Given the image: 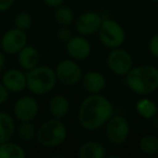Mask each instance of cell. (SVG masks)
I'll return each instance as SVG.
<instances>
[{"instance_id":"cell-1","label":"cell","mask_w":158,"mask_h":158,"mask_svg":"<svg viewBox=\"0 0 158 158\" xmlns=\"http://www.w3.org/2000/svg\"><path fill=\"white\" fill-rule=\"evenodd\" d=\"M114 115L112 102L100 93L90 94L80 104L78 121L84 129L94 131L106 125Z\"/></svg>"},{"instance_id":"cell-2","label":"cell","mask_w":158,"mask_h":158,"mask_svg":"<svg viewBox=\"0 0 158 158\" xmlns=\"http://www.w3.org/2000/svg\"><path fill=\"white\" fill-rule=\"evenodd\" d=\"M126 84L136 94H151L158 89V68L152 65L132 67L126 75Z\"/></svg>"},{"instance_id":"cell-3","label":"cell","mask_w":158,"mask_h":158,"mask_svg":"<svg viewBox=\"0 0 158 158\" xmlns=\"http://www.w3.org/2000/svg\"><path fill=\"white\" fill-rule=\"evenodd\" d=\"M56 81L55 69L49 66H36L26 72L27 89L35 95H44L52 91Z\"/></svg>"},{"instance_id":"cell-4","label":"cell","mask_w":158,"mask_h":158,"mask_svg":"<svg viewBox=\"0 0 158 158\" xmlns=\"http://www.w3.org/2000/svg\"><path fill=\"white\" fill-rule=\"evenodd\" d=\"M67 138V129L62 119L51 118L37 129L36 140L41 146L53 148L62 145Z\"/></svg>"},{"instance_id":"cell-5","label":"cell","mask_w":158,"mask_h":158,"mask_svg":"<svg viewBox=\"0 0 158 158\" xmlns=\"http://www.w3.org/2000/svg\"><path fill=\"white\" fill-rule=\"evenodd\" d=\"M100 41L110 49L119 48L126 40V33L119 23L114 20H103L99 29Z\"/></svg>"},{"instance_id":"cell-6","label":"cell","mask_w":158,"mask_h":158,"mask_svg":"<svg viewBox=\"0 0 158 158\" xmlns=\"http://www.w3.org/2000/svg\"><path fill=\"white\" fill-rule=\"evenodd\" d=\"M106 138L112 144L120 145L128 140L130 134V125L121 115H113L105 125Z\"/></svg>"},{"instance_id":"cell-7","label":"cell","mask_w":158,"mask_h":158,"mask_svg":"<svg viewBox=\"0 0 158 158\" xmlns=\"http://www.w3.org/2000/svg\"><path fill=\"white\" fill-rule=\"evenodd\" d=\"M56 78L61 84L65 86H75L81 82L84 76L82 69L76 60H63L56 65L55 68Z\"/></svg>"},{"instance_id":"cell-8","label":"cell","mask_w":158,"mask_h":158,"mask_svg":"<svg viewBox=\"0 0 158 158\" xmlns=\"http://www.w3.org/2000/svg\"><path fill=\"white\" fill-rule=\"evenodd\" d=\"M107 66L113 74L117 76H126L133 67V60L131 54L125 49H112L107 56Z\"/></svg>"},{"instance_id":"cell-9","label":"cell","mask_w":158,"mask_h":158,"mask_svg":"<svg viewBox=\"0 0 158 158\" xmlns=\"http://www.w3.org/2000/svg\"><path fill=\"white\" fill-rule=\"evenodd\" d=\"M1 48L7 54H18L27 44V35L24 31L11 28L7 31L1 37Z\"/></svg>"},{"instance_id":"cell-10","label":"cell","mask_w":158,"mask_h":158,"mask_svg":"<svg viewBox=\"0 0 158 158\" xmlns=\"http://www.w3.org/2000/svg\"><path fill=\"white\" fill-rule=\"evenodd\" d=\"M38 112H39V105L37 100L29 95L21 97L15 102L13 107L14 117L20 123L33 121L37 117Z\"/></svg>"},{"instance_id":"cell-11","label":"cell","mask_w":158,"mask_h":158,"mask_svg":"<svg viewBox=\"0 0 158 158\" xmlns=\"http://www.w3.org/2000/svg\"><path fill=\"white\" fill-rule=\"evenodd\" d=\"M102 22H103V19L98 12H85L77 19L76 29L80 35L90 36L99 31Z\"/></svg>"},{"instance_id":"cell-12","label":"cell","mask_w":158,"mask_h":158,"mask_svg":"<svg viewBox=\"0 0 158 158\" xmlns=\"http://www.w3.org/2000/svg\"><path fill=\"white\" fill-rule=\"evenodd\" d=\"M66 52L76 61H82L91 54V44L85 36H73L66 42Z\"/></svg>"},{"instance_id":"cell-13","label":"cell","mask_w":158,"mask_h":158,"mask_svg":"<svg viewBox=\"0 0 158 158\" xmlns=\"http://www.w3.org/2000/svg\"><path fill=\"white\" fill-rule=\"evenodd\" d=\"M2 84L10 92L20 93L27 89L26 74L16 68H10L2 75Z\"/></svg>"},{"instance_id":"cell-14","label":"cell","mask_w":158,"mask_h":158,"mask_svg":"<svg viewBox=\"0 0 158 158\" xmlns=\"http://www.w3.org/2000/svg\"><path fill=\"white\" fill-rule=\"evenodd\" d=\"M81 85L85 91L90 94H97L105 89L106 79L100 72L90 70L86 73L81 78Z\"/></svg>"},{"instance_id":"cell-15","label":"cell","mask_w":158,"mask_h":158,"mask_svg":"<svg viewBox=\"0 0 158 158\" xmlns=\"http://www.w3.org/2000/svg\"><path fill=\"white\" fill-rule=\"evenodd\" d=\"M18 61L20 66L22 67V69L28 72V70L35 68L36 66H38V64H39L40 61L39 52L33 46L26 44L18 53Z\"/></svg>"},{"instance_id":"cell-16","label":"cell","mask_w":158,"mask_h":158,"mask_svg":"<svg viewBox=\"0 0 158 158\" xmlns=\"http://www.w3.org/2000/svg\"><path fill=\"white\" fill-rule=\"evenodd\" d=\"M77 155L79 158H104L106 156V148L101 142L88 141L79 146Z\"/></svg>"},{"instance_id":"cell-17","label":"cell","mask_w":158,"mask_h":158,"mask_svg":"<svg viewBox=\"0 0 158 158\" xmlns=\"http://www.w3.org/2000/svg\"><path fill=\"white\" fill-rule=\"evenodd\" d=\"M48 108L52 117L62 119L69 112V101L64 95L56 94L50 99Z\"/></svg>"},{"instance_id":"cell-18","label":"cell","mask_w":158,"mask_h":158,"mask_svg":"<svg viewBox=\"0 0 158 158\" xmlns=\"http://www.w3.org/2000/svg\"><path fill=\"white\" fill-rule=\"evenodd\" d=\"M15 132V123L11 115L6 112H0V144L8 142Z\"/></svg>"},{"instance_id":"cell-19","label":"cell","mask_w":158,"mask_h":158,"mask_svg":"<svg viewBox=\"0 0 158 158\" xmlns=\"http://www.w3.org/2000/svg\"><path fill=\"white\" fill-rule=\"evenodd\" d=\"M135 110L141 117L145 119H153L158 114V106L153 100L142 98L136 102Z\"/></svg>"},{"instance_id":"cell-20","label":"cell","mask_w":158,"mask_h":158,"mask_svg":"<svg viewBox=\"0 0 158 158\" xmlns=\"http://www.w3.org/2000/svg\"><path fill=\"white\" fill-rule=\"evenodd\" d=\"M26 153L21 145L13 142H5L0 144V158H25Z\"/></svg>"},{"instance_id":"cell-21","label":"cell","mask_w":158,"mask_h":158,"mask_svg":"<svg viewBox=\"0 0 158 158\" xmlns=\"http://www.w3.org/2000/svg\"><path fill=\"white\" fill-rule=\"evenodd\" d=\"M139 147L146 155H155L158 153V138L153 134H146L141 138Z\"/></svg>"},{"instance_id":"cell-22","label":"cell","mask_w":158,"mask_h":158,"mask_svg":"<svg viewBox=\"0 0 158 158\" xmlns=\"http://www.w3.org/2000/svg\"><path fill=\"white\" fill-rule=\"evenodd\" d=\"M55 22L59 26L61 27H67L74 21V13H73L72 9L65 6H60L56 8L54 13Z\"/></svg>"},{"instance_id":"cell-23","label":"cell","mask_w":158,"mask_h":158,"mask_svg":"<svg viewBox=\"0 0 158 158\" xmlns=\"http://www.w3.org/2000/svg\"><path fill=\"white\" fill-rule=\"evenodd\" d=\"M37 128L33 123V121H24L21 123L18 127V135L24 142H31L36 139Z\"/></svg>"},{"instance_id":"cell-24","label":"cell","mask_w":158,"mask_h":158,"mask_svg":"<svg viewBox=\"0 0 158 158\" xmlns=\"http://www.w3.org/2000/svg\"><path fill=\"white\" fill-rule=\"evenodd\" d=\"M33 25V18L27 12H21L14 19V26L21 31H28Z\"/></svg>"},{"instance_id":"cell-25","label":"cell","mask_w":158,"mask_h":158,"mask_svg":"<svg viewBox=\"0 0 158 158\" xmlns=\"http://www.w3.org/2000/svg\"><path fill=\"white\" fill-rule=\"evenodd\" d=\"M148 49L152 55L158 59V34H155L153 37L151 38L148 44Z\"/></svg>"},{"instance_id":"cell-26","label":"cell","mask_w":158,"mask_h":158,"mask_svg":"<svg viewBox=\"0 0 158 158\" xmlns=\"http://www.w3.org/2000/svg\"><path fill=\"white\" fill-rule=\"evenodd\" d=\"M72 37H73L72 33H70V31L67 27H62V28H60L59 31H57V38H59L60 40H62V41L67 42Z\"/></svg>"},{"instance_id":"cell-27","label":"cell","mask_w":158,"mask_h":158,"mask_svg":"<svg viewBox=\"0 0 158 158\" xmlns=\"http://www.w3.org/2000/svg\"><path fill=\"white\" fill-rule=\"evenodd\" d=\"M9 95H10V91L3 86V84L1 82L0 84V105L8 101L9 99Z\"/></svg>"},{"instance_id":"cell-28","label":"cell","mask_w":158,"mask_h":158,"mask_svg":"<svg viewBox=\"0 0 158 158\" xmlns=\"http://www.w3.org/2000/svg\"><path fill=\"white\" fill-rule=\"evenodd\" d=\"M14 0H0V12H5L13 6Z\"/></svg>"},{"instance_id":"cell-29","label":"cell","mask_w":158,"mask_h":158,"mask_svg":"<svg viewBox=\"0 0 158 158\" xmlns=\"http://www.w3.org/2000/svg\"><path fill=\"white\" fill-rule=\"evenodd\" d=\"M65 0H44V2L46 3L48 7L51 8H57L60 6H62V3L64 2Z\"/></svg>"},{"instance_id":"cell-30","label":"cell","mask_w":158,"mask_h":158,"mask_svg":"<svg viewBox=\"0 0 158 158\" xmlns=\"http://www.w3.org/2000/svg\"><path fill=\"white\" fill-rule=\"evenodd\" d=\"M6 66V55L3 52H0V72H2Z\"/></svg>"},{"instance_id":"cell-31","label":"cell","mask_w":158,"mask_h":158,"mask_svg":"<svg viewBox=\"0 0 158 158\" xmlns=\"http://www.w3.org/2000/svg\"><path fill=\"white\" fill-rule=\"evenodd\" d=\"M154 2H158V0H153Z\"/></svg>"}]
</instances>
